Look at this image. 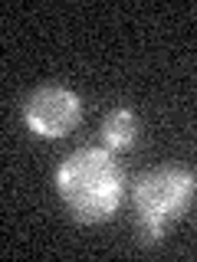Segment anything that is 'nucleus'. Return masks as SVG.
<instances>
[{
  "instance_id": "nucleus-1",
  "label": "nucleus",
  "mask_w": 197,
  "mask_h": 262,
  "mask_svg": "<svg viewBox=\"0 0 197 262\" xmlns=\"http://www.w3.org/2000/svg\"><path fill=\"white\" fill-rule=\"evenodd\" d=\"M56 190L79 223H105L125 196V174L109 147H79L56 170Z\"/></svg>"
},
{
  "instance_id": "nucleus-2",
  "label": "nucleus",
  "mask_w": 197,
  "mask_h": 262,
  "mask_svg": "<svg viewBox=\"0 0 197 262\" xmlns=\"http://www.w3.org/2000/svg\"><path fill=\"white\" fill-rule=\"evenodd\" d=\"M197 196V174L184 164H158L135 180V223L142 243H158L174 220L191 210Z\"/></svg>"
},
{
  "instance_id": "nucleus-3",
  "label": "nucleus",
  "mask_w": 197,
  "mask_h": 262,
  "mask_svg": "<svg viewBox=\"0 0 197 262\" xmlns=\"http://www.w3.org/2000/svg\"><path fill=\"white\" fill-rule=\"evenodd\" d=\"M23 121L36 138H66L82 121V98L66 85H40L23 102Z\"/></svg>"
},
{
  "instance_id": "nucleus-4",
  "label": "nucleus",
  "mask_w": 197,
  "mask_h": 262,
  "mask_svg": "<svg viewBox=\"0 0 197 262\" xmlns=\"http://www.w3.org/2000/svg\"><path fill=\"white\" fill-rule=\"evenodd\" d=\"M138 141V115L131 108H112L102 118V144L109 151H128Z\"/></svg>"
}]
</instances>
